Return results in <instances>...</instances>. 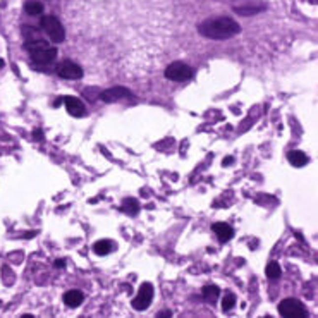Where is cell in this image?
Wrapping results in <instances>:
<instances>
[{
    "label": "cell",
    "instance_id": "cell-1",
    "mask_svg": "<svg viewBox=\"0 0 318 318\" xmlns=\"http://www.w3.org/2000/svg\"><path fill=\"white\" fill-rule=\"evenodd\" d=\"M198 31L201 36L210 38V40H229L239 33L241 26L232 17H212V19L203 21L198 26Z\"/></svg>",
    "mask_w": 318,
    "mask_h": 318
},
{
    "label": "cell",
    "instance_id": "cell-2",
    "mask_svg": "<svg viewBox=\"0 0 318 318\" xmlns=\"http://www.w3.org/2000/svg\"><path fill=\"white\" fill-rule=\"evenodd\" d=\"M24 47H26V50L30 52L33 62H36V64H40V65L50 64V62H54L55 57H57V50H55L48 41H45L43 38H40V36L28 38Z\"/></svg>",
    "mask_w": 318,
    "mask_h": 318
},
{
    "label": "cell",
    "instance_id": "cell-3",
    "mask_svg": "<svg viewBox=\"0 0 318 318\" xmlns=\"http://www.w3.org/2000/svg\"><path fill=\"white\" fill-rule=\"evenodd\" d=\"M41 30L47 33V36L50 38L54 43H62L65 38V30L62 26V23L54 16H41L40 19Z\"/></svg>",
    "mask_w": 318,
    "mask_h": 318
},
{
    "label": "cell",
    "instance_id": "cell-4",
    "mask_svg": "<svg viewBox=\"0 0 318 318\" xmlns=\"http://www.w3.org/2000/svg\"><path fill=\"white\" fill-rule=\"evenodd\" d=\"M279 313L282 317H308V310L301 301L294 298H287L279 305Z\"/></svg>",
    "mask_w": 318,
    "mask_h": 318
},
{
    "label": "cell",
    "instance_id": "cell-5",
    "mask_svg": "<svg viewBox=\"0 0 318 318\" xmlns=\"http://www.w3.org/2000/svg\"><path fill=\"white\" fill-rule=\"evenodd\" d=\"M165 78L170 81H186L193 78V69L184 62H172L165 69Z\"/></svg>",
    "mask_w": 318,
    "mask_h": 318
},
{
    "label": "cell",
    "instance_id": "cell-6",
    "mask_svg": "<svg viewBox=\"0 0 318 318\" xmlns=\"http://www.w3.org/2000/svg\"><path fill=\"white\" fill-rule=\"evenodd\" d=\"M152 299H153V287H152V284L145 282V284H141V287H139L136 298L132 299V308L138 310V312H145V310L150 306V303H152Z\"/></svg>",
    "mask_w": 318,
    "mask_h": 318
},
{
    "label": "cell",
    "instance_id": "cell-7",
    "mask_svg": "<svg viewBox=\"0 0 318 318\" xmlns=\"http://www.w3.org/2000/svg\"><path fill=\"white\" fill-rule=\"evenodd\" d=\"M57 74L64 79H79L83 78V69L76 62L64 61L57 65Z\"/></svg>",
    "mask_w": 318,
    "mask_h": 318
},
{
    "label": "cell",
    "instance_id": "cell-8",
    "mask_svg": "<svg viewBox=\"0 0 318 318\" xmlns=\"http://www.w3.org/2000/svg\"><path fill=\"white\" fill-rule=\"evenodd\" d=\"M131 96H132L131 90L122 88V86H114V88L105 90V92L100 93V98L105 103H114V102H119V100L131 98Z\"/></svg>",
    "mask_w": 318,
    "mask_h": 318
},
{
    "label": "cell",
    "instance_id": "cell-9",
    "mask_svg": "<svg viewBox=\"0 0 318 318\" xmlns=\"http://www.w3.org/2000/svg\"><path fill=\"white\" fill-rule=\"evenodd\" d=\"M64 105H65V110H67L72 117H85L86 115L85 103H83L79 98H76V96H65Z\"/></svg>",
    "mask_w": 318,
    "mask_h": 318
},
{
    "label": "cell",
    "instance_id": "cell-10",
    "mask_svg": "<svg viewBox=\"0 0 318 318\" xmlns=\"http://www.w3.org/2000/svg\"><path fill=\"white\" fill-rule=\"evenodd\" d=\"M212 230L215 232V236L219 237L220 243H227V241L232 237V229H230V225H227V223H223V222L213 223Z\"/></svg>",
    "mask_w": 318,
    "mask_h": 318
},
{
    "label": "cell",
    "instance_id": "cell-11",
    "mask_svg": "<svg viewBox=\"0 0 318 318\" xmlns=\"http://www.w3.org/2000/svg\"><path fill=\"white\" fill-rule=\"evenodd\" d=\"M83 299H85V296H83V292L78 291V289H71V291H67L64 294V303L69 306V308H78V306L83 303Z\"/></svg>",
    "mask_w": 318,
    "mask_h": 318
},
{
    "label": "cell",
    "instance_id": "cell-12",
    "mask_svg": "<svg viewBox=\"0 0 318 318\" xmlns=\"http://www.w3.org/2000/svg\"><path fill=\"white\" fill-rule=\"evenodd\" d=\"M287 160L291 162V165H294V167H305L310 159L306 153L301 152V150H292V152L287 153Z\"/></svg>",
    "mask_w": 318,
    "mask_h": 318
},
{
    "label": "cell",
    "instance_id": "cell-13",
    "mask_svg": "<svg viewBox=\"0 0 318 318\" xmlns=\"http://www.w3.org/2000/svg\"><path fill=\"white\" fill-rule=\"evenodd\" d=\"M112 250H114V243L108 239H100L93 244V251H95V254H98V256H105V254L110 253Z\"/></svg>",
    "mask_w": 318,
    "mask_h": 318
},
{
    "label": "cell",
    "instance_id": "cell-14",
    "mask_svg": "<svg viewBox=\"0 0 318 318\" xmlns=\"http://www.w3.org/2000/svg\"><path fill=\"white\" fill-rule=\"evenodd\" d=\"M24 12L28 16H40L43 12V3L38 2V0H26L24 2Z\"/></svg>",
    "mask_w": 318,
    "mask_h": 318
},
{
    "label": "cell",
    "instance_id": "cell-15",
    "mask_svg": "<svg viewBox=\"0 0 318 318\" xmlns=\"http://www.w3.org/2000/svg\"><path fill=\"white\" fill-rule=\"evenodd\" d=\"M121 208H122V212H126L127 215H136L139 210V203L134 200V198H126V200L122 201Z\"/></svg>",
    "mask_w": 318,
    "mask_h": 318
},
{
    "label": "cell",
    "instance_id": "cell-16",
    "mask_svg": "<svg viewBox=\"0 0 318 318\" xmlns=\"http://www.w3.org/2000/svg\"><path fill=\"white\" fill-rule=\"evenodd\" d=\"M265 274H267L268 279H279L282 274L281 265H279L277 261H270V263L267 265V268H265Z\"/></svg>",
    "mask_w": 318,
    "mask_h": 318
},
{
    "label": "cell",
    "instance_id": "cell-17",
    "mask_svg": "<svg viewBox=\"0 0 318 318\" xmlns=\"http://www.w3.org/2000/svg\"><path fill=\"white\" fill-rule=\"evenodd\" d=\"M220 294V289L217 287V286H207V287L203 289V298L207 299V301H215L217 298H219Z\"/></svg>",
    "mask_w": 318,
    "mask_h": 318
},
{
    "label": "cell",
    "instance_id": "cell-18",
    "mask_svg": "<svg viewBox=\"0 0 318 318\" xmlns=\"http://www.w3.org/2000/svg\"><path fill=\"white\" fill-rule=\"evenodd\" d=\"M234 303H236V296L229 292V294H225V298L222 299V310L223 312H229V310L234 306Z\"/></svg>",
    "mask_w": 318,
    "mask_h": 318
},
{
    "label": "cell",
    "instance_id": "cell-19",
    "mask_svg": "<svg viewBox=\"0 0 318 318\" xmlns=\"http://www.w3.org/2000/svg\"><path fill=\"white\" fill-rule=\"evenodd\" d=\"M34 136H36V139H43V132L38 131V129H36V131H34Z\"/></svg>",
    "mask_w": 318,
    "mask_h": 318
},
{
    "label": "cell",
    "instance_id": "cell-20",
    "mask_svg": "<svg viewBox=\"0 0 318 318\" xmlns=\"http://www.w3.org/2000/svg\"><path fill=\"white\" fill-rule=\"evenodd\" d=\"M172 313L170 312H160V313H157V317H170Z\"/></svg>",
    "mask_w": 318,
    "mask_h": 318
},
{
    "label": "cell",
    "instance_id": "cell-21",
    "mask_svg": "<svg viewBox=\"0 0 318 318\" xmlns=\"http://www.w3.org/2000/svg\"><path fill=\"white\" fill-rule=\"evenodd\" d=\"M230 162H234V159H232V157H227V159L223 160V165H229Z\"/></svg>",
    "mask_w": 318,
    "mask_h": 318
},
{
    "label": "cell",
    "instance_id": "cell-22",
    "mask_svg": "<svg viewBox=\"0 0 318 318\" xmlns=\"http://www.w3.org/2000/svg\"><path fill=\"white\" fill-rule=\"evenodd\" d=\"M55 265H57L59 268H62V267H64V260H57V263H55Z\"/></svg>",
    "mask_w": 318,
    "mask_h": 318
},
{
    "label": "cell",
    "instance_id": "cell-23",
    "mask_svg": "<svg viewBox=\"0 0 318 318\" xmlns=\"http://www.w3.org/2000/svg\"><path fill=\"white\" fill-rule=\"evenodd\" d=\"M2 65H3V61H2V59H0V67H2Z\"/></svg>",
    "mask_w": 318,
    "mask_h": 318
}]
</instances>
